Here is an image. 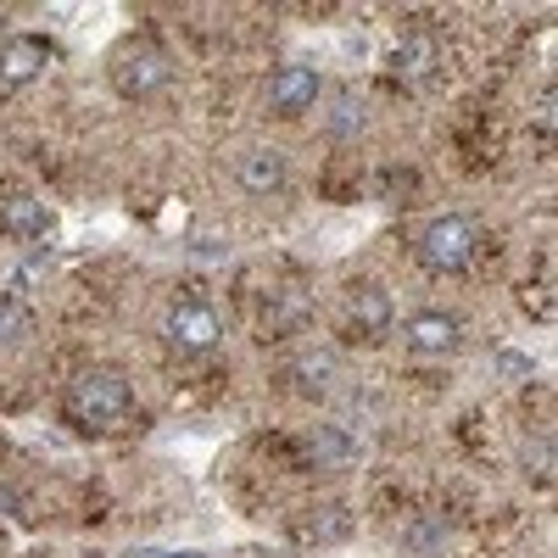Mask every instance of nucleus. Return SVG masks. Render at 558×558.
Wrapping results in <instances>:
<instances>
[{
    "label": "nucleus",
    "mask_w": 558,
    "mask_h": 558,
    "mask_svg": "<svg viewBox=\"0 0 558 558\" xmlns=\"http://www.w3.org/2000/svg\"><path fill=\"white\" fill-rule=\"evenodd\" d=\"M520 470H525V481L553 486V436H531V441L520 447Z\"/></svg>",
    "instance_id": "obj_15"
},
{
    "label": "nucleus",
    "mask_w": 558,
    "mask_h": 558,
    "mask_svg": "<svg viewBox=\"0 0 558 558\" xmlns=\"http://www.w3.org/2000/svg\"><path fill=\"white\" fill-rule=\"evenodd\" d=\"M0 229L17 241H39L45 229H51V213H45V202L34 196H12V202H0Z\"/></svg>",
    "instance_id": "obj_11"
},
{
    "label": "nucleus",
    "mask_w": 558,
    "mask_h": 558,
    "mask_svg": "<svg viewBox=\"0 0 558 558\" xmlns=\"http://www.w3.org/2000/svg\"><path fill=\"white\" fill-rule=\"evenodd\" d=\"M45 68H51V45H45V39H34V34L0 39V89H23Z\"/></svg>",
    "instance_id": "obj_5"
},
{
    "label": "nucleus",
    "mask_w": 558,
    "mask_h": 558,
    "mask_svg": "<svg viewBox=\"0 0 558 558\" xmlns=\"http://www.w3.org/2000/svg\"><path fill=\"white\" fill-rule=\"evenodd\" d=\"M0 23H7V12H0Z\"/></svg>",
    "instance_id": "obj_24"
},
{
    "label": "nucleus",
    "mask_w": 558,
    "mask_h": 558,
    "mask_svg": "<svg viewBox=\"0 0 558 558\" xmlns=\"http://www.w3.org/2000/svg\"><path fill=\"white\" fill-rule=\"evenodd\" d=\"M436 68H441V45H436L430 34L402 39V45H397V57H391V73H397L402 84H425Z\"/></svg>",
    "instance_id": "obj_10"
},
{
    "label": "nucleus",
    "mask_w": 558,
    "mask_h": 558,
    "mask_svg": "<svg viewBox=\"0 0 558 558\" xmlns=\"http://www.w3.org/2000/svg\"><path fill=\"white\" fill-rule=\"evenodd\" d=\"M296 536L313 542V547H336V542L352 536V514L341 502H318V508H307V514L296 520Z\"/></svg>",
    "instance_id": "obj_9"
},
{
    "label": "nucleus",
    "mask_w": 558,
    "mask_h": 558,
    "mask_svg": "<svg viewBox=\"0 0 558 558\" xmlns=\"http://www.w3.org/2000/svg\"><path fill=\"white\" fill-rule=\"evenodd\" d=\"M23 336H28V313L12 307V302H0V347H12V341H23Z\"/></svg>",
    "instance_id": "obj_18"
},
{
    "label": "nucleus",
    "mask_w": 558,
    "mask_h": 558,
    "mask_svg": "<svg viewBox=\"0 0 558 558\" xmlns=\"http://www.w3.org/2000/svg\"><path fill=\"white\" fill-rule=\"evenodd\" d=\"M134 408V391L129 380L118 375V368H84V375L68 386V413L78 418V425H96V430H112L123 425Z\"/></svg>",
    "instance_id": "obj_1"
},
{
    "label": "nucleus",
    "mask_w": 558,
    "mask_h": 558,
    "mask_svg": "<svg viewBox=\"0 0 558 558\" xmlns=\"http://www.w3.org/2000/svg\"><path fill=\"white\" fill-rule=\"evenodd\" d=\"M402 336H408V347H413V352L441 357V352H452V347H458V318H452V313L425 307V313H413V318L402 324Z\"/></svg>",
    "instance_id": "obj_8"
},
{
    "label": "nucleus",
    "mask_w": 558,
    "mask_h": 558,
    "mask_svg": "<svg viewBox=\"0 0 558 558\" xmlns=\"http://www.w3.org/2000/svg\"><path fill=\"white\" fill-rule=\"evenodd\" d=\"M162 336H168L179 352H213V347L223 341V318H218L207 302H179V307H168V318H162Z\"/></svg>",
    "instance_id": "obj_4"
},
{
    "label": "nucleus",
    "mask_w": 558,
    "mask_h": 558,
    "mask_svg": "<svg viewBox=\"0 0 558 558\" xmlns=\"http://www.w3.org/2000/svg\"><path fill=\"white\" fill-rule=\"evenodd\" d=\"M352 318H357V330L380 336L386 324H391V296H386L380 286H363V291L352 296Z\"/></svg>",
    "instance_id": "obj_13"
},
{
    "label": "nucleus",
    "mask_w": 558,
    "mask_h": 558,
    "mask_svg": "<svg viewBox=\"0 0 558 558\" xmlns=\"http://www.w3.org/2000/svg\"><path fill=\"white\" fill-rule=\"evenodd\" d=\"M241 558H286V553H263V547H252V553H241Z\"/></svg>",
    "instance_id": "obj_23"
},
{
    "label": "nucleus",
    "mask_w": 558,
    "mask_h": 558,
    "mask_svg": "<svg viewBox=\"0 0 558 558\" xmlns=\"http://www.w3.org/2000/svg\"><path fill=\"white\" fill-rule=\"evenodd\" d=\"M447 542H452V525H447L441 514H418V520L402 531V553H408V558H441Z\"/></svg>",
    "instance_id": "obj_12"
},
{
    "label": "nucleus",
    "mask_w": 558,
    "mask_h": 558,
    "mask_svg": "<svg viewBox=\"0 0 558 558\" xmlns=\"http://www.w3.org/2000/svg\"><path fill=\"white\" fill-rule=\"evenodd\" d=\"M492 368H497L502 380H531V375H536V363H531V357H520V352H497V357H492Z\"/></svg>",
    "instance_id": "obj_19"
},
{
    "label": "nucleus",
    "mask_w": 558,
    "mask_h": 558,
    "mask_svg": "<svg viewBox=\"0 0 558 558\" xmlns=\"http://www.w3.org/2000/svg\"><path fill=\"white\" fill-rule=\"evenodd\" d=\"M296 386L302 391H330V380H336V357L330 352H307V357H296Z\"/></svg>",
    "instance_id": "obj_16"
},
{
    "label": "nucleus",
    "mask_w": 558,
    "mask_h": 558,
    "mask_svg": "<svg viewBox=\"0 0 558 558\" xmlns=\"http://www.w3.org/2000/svg\"><path fill=\"white\" fill-rule=\"evenodd\" d=\"M330 134H336V140L363 134V101H357V96H341V101H336V112H330Z\"/></svg>",
    "instance_id": "obj_17"
},
{
    "label": "nucleus",
    "mask_w": 558,
    "mask_h": 558,
    "mask_svg": "<svg viewBox=\"0 0 558 558\" xmlns=\"http://www.w3.org/2000/svg\"><path fill=\"white\" fill-rule=\"evenodd\" d=\"M318 73L313 68H302V62H291V68H279L274 78H268V107L279 112V118H296V112H313V101H318Z\"/></svg>",
    "instance_id": "obj_6"
},
{
    "label": "nucleus",
    "mask_w": 558,
    "mask_h": 558,
    "mask_svg": "<svg viewBox=\"0 0 558 558\" xmlns=\"http://www.w3.org/2000/svg\"><path fill=\"white\" fill-rule=\"evenodd\" d=\"M235 179H241V191L246 196H279L286 191V151H274V146H257L235 162Z\"/></svg>",
    "instance_id": "obj_7"
},
{
    "label": "nucleus",
    "mask_w": 558,
    "mask_h": 558,
    "mask_svg": "<svg viewBox=\"0 0 558 558\" xmlns=\"http://www.w3.org/2000/svg\"><path fill=\"white\" fill-rule=\"evenodd\" d=\"M134 558H202V553H134Z\"/></svg>",
    "instance_id": "obj_22"
},
{
    "label": "nucleus",
    "mask_w": 558,
    "mask_h": 558,
    "mask_svg": "<svg viewBox=\"0 0 558 558\" xmlns=\"http://www.w3.org/2000/svg\"><path fill=\"white\" fill-rule=\"evenodd\" d=\"M191 257H196V263H223V257H229V241H218V235H196V241H191Z\"/></svg>",
    "instance_id": "obj_20"
},
{
    "label": "nucleus",
    "mask_w": 558,
    "mask_h": 558,
    "mask_svg": "<svg viewBox=\"0 0 558 558\" xmlns=\"http://www.w3.org/2000/svg\"><path fill=\"white\" fill-rule=\"evenodd\" d=\"M307 452H313V463H347V458H357V441L341 425H318L307 436Z\"/></svg>",
    "instance_id": "obj_14"
},
{
    "label": "nucleus",
    "mask_w": 558,
    "mask_h": 558,
    "mask_svg": "<svg viewBox=\"0 0 558 558\" xmlns=\"http://www.w3.org/2000/svg\"><path fill=\"white\" fill-rule=\"evenodd\" d=\"M112 84H118V96L146 101V96H157V89L173 84V62H168L162 51H151V45H134V51H118Z\"/></svg>",
    "instance_id": "obj_3"
},
{
    "label": "nucleus",
    "mask_w": 558,
    "mask_h": 558,
    "mask_svg": "<svg viewBox=\"0 0 558 558\" xmlns=\"http://www.w3.org/2000/svg\"><path fill=\"white\" fill-rule=\"evenodd\" d=\"M470 257H475L470 218L447 213V218H430L425 223V235H418V263H425L430 274H463V268H470Z\"/></svg>",
    "instance_id": "obj_2"
},
{
    "label": "nucleus",
    "mask_w": 558,
    "mask_h": 558,
    "mask_svg": "<svg viewBox=\"0 0 558 558\" xmlns=\"http://www.w3.org/2000/svg\"><path fill=\"white\" fill-rule=\"evenodd\" d=\"M0 514H23V497L12 486H0Z\"/></svg>",
    "instance_id": "obj_21"
}]
</instances>
